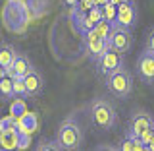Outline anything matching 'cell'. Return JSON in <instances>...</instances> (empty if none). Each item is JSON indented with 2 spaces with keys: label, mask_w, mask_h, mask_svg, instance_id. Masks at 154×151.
<instances>
[{
  "label": "cell",
  "mask_w": 154,
  "mask_h": 151,
  "mask_svg": "<svg viewBox=\"0 0 154 151\" xmlns=\"http://www.w3.org/2000/svg\"><path fill=\"white\" fill-rule=\"evenodd\" d=\"M137 18H139V12H137L135 2L133 0H125V2L118 4V18H116L114 25H122V27L133 29L137 25Z\"/></svg>",
  "instance_id": "cell-9"
},
{
  "label": "cell",
  "mask_w": 154,
  "mask_h": 151,
  "mask_svg": "<svg viewBox=\"0 0 154 151\" xmlns=\"http://www.w3.org/2000/svg\"><path fill=\"white\" fill-rule=\"evenodd\" d=\"M110 2H114V4H122V2H125V0H110Z\"/></svg>",
  "instance_id": "cell-26"
},
{
  "label": "cell",
  "mask_w": 154,
  "mask_h": 151,
  "mask_svg": "<svg viewBox=\"0 0 154 151\" xmlns=\"http://www.w3.org/2000/svg\"><path fill=\"white\" fill-rule=\"evenodd\" d=\"M110 47H112L114 51L122 52V54L131 52V48H133V33H131V29L122 27V25H114L112 35H110Z\"/></svg>",
  "instance_id": "cell-8"
},
{
  "label": "cell",
  "mask_w": 154,
  "mask_h": 151,
  "mask_svg": "<svg viewBox=\"0 0 154 151\" xmlns=\"http://www.w3.org/2000/svg\"><path fill=\"white\" fill-rule=\"evenodd\" d=\"M0 93H2V101H10L12 97H16V89H14V77L2 76V80H0Z\"/></svg>",
  "instance_id": "cell-16"
},
{
  "label": "cell",
  "mask_w": 154,
  "mask_h": 151,
  "mask_svg": "<svg viewBox=\"0 0 154 151\" xmlns=\"http://www.w3.org/2000/svg\"><path fill=\"white\" fill-rule=\"evenodd\" d=\"M137 76L143 84H154V52L144 51L137 58Z\"/></svg>",
  "instance_id": "cell-10"
},
{
  "label": "cell",
  "mask_w": 154,
  "mask_h": 151,
  "mask_svg": "<svg viewBox=\"0 0 154 151\" xmlns=\"http://www.w3.org/2000/svg\"><path fill=\"white\" fill-rule=\"evenodd\" d=\"M64 2L67 4V6H71V8H75L77 4H79V0H64Z\"/></svg>",
  "instance_id": "cell-25"
},
{
  "label": "cell",
  "mask_w": 154,
  "mask_h": 151,
  "mask_svg": "<svg viewBox=\"0 0 154 151\" xmlns=\"http://www.w3.org/2000/svg\"><path fill=\"white\" fill-rule=\"evenodd\" d=\"M17 2L27 12L29 19H37V18L45 16L46 10L50 8V0H17Z\"/></svg>",
  "instance_id": "cell-13"
},
{
  "label": "cell",
  "mask_w": 154,
  "mask_h": 151,
  "mask_svg": "<svg viewBox=\"0 0 154 151\" xmlns=\"http://www.w3.org/2000/svg\"><path fill=\"white\" fill-rule=\"evenodd\" d=\"M14 89H16V97H27V87L23 77H14Z\"/></svg>",
  "instance_id": "cell-21"
},
{
  "label": "cell",
  "mask_w": 154,
  "mask_h": 151,
  "mask_svg": "<svg viewBox=\"0 0 154 151\" xmlns=\"http://www.w3.org/2000/svg\"><path fill=\"white\" fill-rule=\"evenodd\" d=\"M2 21H4V27H6L8 31L17 33L27 25L29 16L17 0H8V2L4 4V10H2Z\"/></svg>",
  "instance_id": "cell-4"
},
{
  "label": "cell",
  "mask_w": 154,
  "mask_h": 151,
  "mask_svg": "<svg viewBox=\"0 0 154 151\" xmlns=\"http://www.w3.org/2000/svg\"><path fill=\"white\" fill-rule=\"evenodd\" d=\"M17 54H19V51L14 45L2 43V47H0V66H2V70H10L14 60L17 58Z\"/></svg>",
  "instance_id": "cell-14"
},
{
  "label": "cell",
  "mask_w": 154,
  "mask_h": 151,
  "mask_svg": "<svg viewBox=\"0 0 154 151\" xmlns=\"http://www.w3.org/2000/svg\"><path fill=\"white\" fill-rule=\"evenodd\" d=\"M102 14H104V19L116 23V18H118V4H114V2L104 4V6H102Z\"/></svg>",
  "instance_id": "cell-18"
},
{
  "label": "cell",
  "mask_w": 154,
  "mask_h": 151,
  "mask_svg": "<svg viewBox=\"0 0 154 151\" xmlns=\"http://www.w3.org/2000/svg\"><path fill=\"white\" fill-rule=\"evenodd\" d=\"M89 114H91V120L96 128L104 130H114L116 124H118V113H116L114 105L110 101H106L104 97H96V99L91 101L89 105Z\"/></svg>",
  "instance_id": "cell-2"
},
{
  "label": "cell",
  "mask_w": 154,
  "mask_h": 151,
  "mask_svg": "<svg viewBox=\"0 0 154 151\" xmlns=\"http://www.w3.org/2000/svg\"><path fill=\"white\" fill-rule=\"evenodd\" d=\"M83 47H85V51H87L91 60L96 62L110 48V41L108 39H102L100 35H96L94 29H91V31H87L83 35Z\"/></svg>",
  "instance_id": "cell-6"
},
{
  "label": "cell",
  "mask_w": 154,
  "mask_h": 151,
  "mask_svg": "<svg viewBox=\"0 0 154 151\" xmlns=\"http://www.w3.org/2000/svg\"><path fill=\"white\" fill-rule=\"evenodd\" d=\"M56 143L60 149L64 151H75L83 145V140H85V134H83V128H81L79 120L73 118V116H67L60 122L56 130V136H54Z\"/></svg>",
  "instance_id": "cell-1"
},
{
  "label": "cell",
  "mask_w": 154,
  "mask_h": 151,
  "mask_svg": "<svg viewBox=\"0 0 154 151\" xmlns=\"http://www.w3.org/2000/svg\"><path fill=\"white\" fill-rule=\"evenodd\" d=\"M0 142H2V149L17 147V143H19V128L2 130V132H0Z\"/></svg>",
  "instance_id": "cell-15"
},
{
  "label": "cell",
  "mask_w": 154,
  "mask_h": 151,
  "mask_svg": "<svg viewBox=\"0 0 154 151\" xmlns=\"http://www.w3.org/2000/svg\"><path fill=\"white\" fill-rule=\"evenodd\" d=\"M29 142H31V136L29 132H23V130H19V143H17V149H25Z\"/></svg>",
  "instance_id": "cell-24"
},
{
  "label": "cell",
  "mask_w": 154,
  "mask_h": 151,
  "mask_svg": "<svg viewBox=\"0 0 154 151\" xmlns=\"http://www.w3.org/2000/svg\"><path fill=\"white\" fill-rule=\"evenodd\" d=\"M123 56H125V54H122V52H118V51H114V48L110 47L108 51H106L104 54L94 62L96 72H98L100 76L106 77L108 74H112V72L119 70L122 66H125V64H123Z\"/></svg>",
  "instance_id": "cell-7"
},
{
  "label": "cell",
  "mask_w": 154,
  "mask_h": 151,
  "mask_svg": "<svg viewBox=\"0 0 154 151\" xmlns=\"http://www.w3.org/2000/svg\"><path fill=\"white\" fill-rule=\"evenodd\" d=\"M25 113H27V110H25V103H23V97H19L17 101H14L12 109H10V114H14V116H16V118L19 120Z\"/></svg>",
  "instance_id": "cell-20"
},
{
  "label": "cell",
  "mask_w": 154,
  "mask_h": 151,
  "mask_svg": "<svg viewBox=\"0 0 154 151\" xmlns=\"http://www.w3.org/2000/svg\"><path fill=\"white\" fill-rule=\"evenodd\" d=\"M141 140H143V143H144V149L154 151V126L144 136H141Z\"/></svg>",
  "instance_id": "cell-22"
},
{
  "label": "cell",
  "mask_w": 154,
  "mask_h": 151,
  "mask_svg": "<svg viewBox=\"0 0 154 151\" xmlns=\"http://www.w3.org/2000/svg\"><path fill=\"white\" fill-rule=\"evenodd\" d=\"M154 126V118L148 110H135L127 120V128H125V136L129 138H141Z\"/></svg>",
  "instance_id": "cell-5"
},
{
  "label": "cell",
  "mask_w": 154,
  "mask_h": 151,
  "mask_svg": "<svg viewBox=\"0 0 154 151\" xmlns=\"http://www.w3.org/2000/svg\"><path fill=\"white\" fill-rule=\"evenodd\" d=\"M144 48L154 52V25L148 27V31H146V37H144Z\"/></svg>",
  "instance_id": "cell-23"
},
{
  "label": "cell",
  "mask_w": 154,
  "mask_h": 151,
  "mask_svg": "<svg viewBox=\"0 0 154 151\" xmlns=\"http://www.w3.org/2000/svg\"><path fill=\"white\" fill-rule=\"evenodd\" d=\"M112 29H114V23L108 21V19H102L100 23H96V25H94L96 35H100L102 39H108V41H110V35H112Z\"/></svg>",
  "instance_id": "cell-17"
},
{
  "label": "cell",
  "mask_w": 154,
  "mask_h": 151,
  "mask_svg": "<svg viewBox=\"0 0 154 151\" xmlns=\"http://www.w3.org/2000/svg\"><path fill=\"white\" fill-rule=\"evenodd\" d=\"M23 80H25V87H27V97H38L42 93V89H45V77H42V74L37 68H33Z\"/></svg>",
  "instance_id": "cell-12"
},
{
  "label": "cell",
  "mask_w": 154,
  "mask_h": 151,
  "mask_svg": "<svg viewBox=\"0 0 154 151\" xmlns=\"http://www.w3.org/2000/svg\"><path fill=\"white\" fill-rule=\"evenodd\" d=\"M33 66L31 64V60H29V56L27 54H23V52H19L17 58L14 60V64L10 70H2V76H10V77H25L29 72L33 70Z\"/></svg>",
  "instance_id": "cell-11"
},
{
  "label": "cell",
  "mask_w": 154,
  "mask_h": 151,
  "mask_svg": "<svg viewBox=\"0 0 154 151\" xmlns=\"http://www.w3.org/2000/svg\"><path fill=\"white\" fill-rule=\"evenodd\" d=\"M104 84H106V89L118 99H127L133 91V74L125 66H122L119 70L106 76Z\"/></svg>",
  "instance_id": "cell-3"
},
{
  "label": "cell",
  "mask_w": 154,
  "mask_h": 151,
  "mask_svg": "<svg viewBox=\"0 0 154 151\" xmlns=\"http://www.w3.org/2000/svg\"><path fill=\"white\" fill-rule=\"evenodd\" d=\"M35 149L37 151H48V149H60L58 147V143H56V140H48V138H42V140H38V142L35 143Z\"/></svg>",
  "instance_id": "cell-19"
}]
</instances>
